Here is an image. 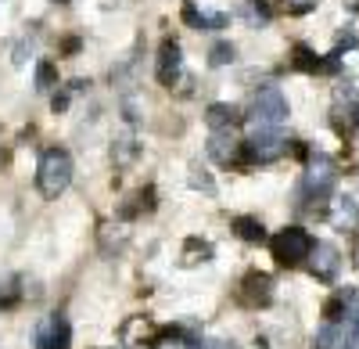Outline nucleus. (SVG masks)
Wrapping results in <instances>:
<instances>
[{
	"mask_svg": "<svg viewBox=\"0 0 359 349\" xmlns=\"http://www.w3.org/2000/svg\"><path fill=\"white\" fill-rule=\"evenodd\" d=\"M313 235L306 227H284V230H277L273 238H269V252H273V259L280 267H287V270H294V267H302L306 259H309V252H313Z\"/></svg>",
	"mask_w": 359,
	"mask_h": 349,
	"instance_id": "nucleus-2",
	"label": "nucleus"
},
{
	"mask_svg": "<svg viewBox=\"0 0 359 349\" xmlns=\"http://www.w3.org/2000/svg\"><path fill=\"white\" fill-rule=\"evenodd\" d=\"M338 342H341V328L327 321V324L316 331V338H313V349H338Z\"/></svg>",
	"mask_w": 359,
	"mask_h": 349,
	"instance_id": "nucleus-23",
	"label": "nucleus"
},
{
	"mask_svg": "<svg viewBox=\"0 0 359 349\" xmlns=\"http://www.w3.org/2000/svg\"><path fill=\"white\" fill-rule=\"evenodd\" d=\"M248 22H252V25L269 22V8L262 4V0H248Z\"/></svg>",
	"mask_w": 359,
	"mask_h": 349,
	"instance_id": "nucleus-27",
	"label": "nucleus"
},
{
	"mask_svg": "<svg viewBox=\"0 0 359 349\" xmlns=\"http://www.w3.org/2000/svg\"><path fill=\"white\" fill-rule=\"evenodd\" d=\"M345 324H348V335H352V338L359 342V313H352V317H348Z\"/></svg>",
	"mask_w": 359,
	"mask_h": 349,
	"instance_id": "nucleus-29",
	"label": "nucleus"
},
{
	"mask_svg": "<svg viewBox=\"0 0 359 349\" xmlns=\"http://www.w3.org/2000/svg\"><path fill=\"white\" fill-rule=\"evenodd\" d=\"M237 303L245 310H266L273 303V277L262 274V270H248L237 284Z\"/></svg>",
	"mask_w": 359,
	"mask_h": 349,
	"instance_id": "nucleus-3",
	"label": "nucleus"
},
{
	"mask_svg": "<svg viewBox=\"0 0 359 349\" xmlns=\"http://www.w3.org/2000/svg\"><path fill=\"white\" fill-rule=\"evenodd\" d=\"M284 8H287L291 15H306V11L320 8V0H284Z\"/></svg>",
	"mask_w": 359,
	"mask_h": 349,
	"instance_id": "nucleus-28",
	"label": "nucleus"
},
{
	"mask_svg": "<svg viewBox=\"0 0 359 349\" xmlns=\"http://www.w3.org/2000/svg\"><path fill=\"white\" fill-rule=\"evenodd\" d=\"M208 259H212V245L205 238H187L184 249H180V267H201Z\"/></svg>",
	"mask_w": 359,
	"mask_h": 349,
	"instance_id": "nucleus-13",
	"label": "nucleus"
},
{
	"mask_svg": "<svg viewBox=\"0 0 359 349\" xmlns=\"http://www.w3.org/2000/svg\"><path fill=\"white\" fill-rule=\"evenodd\" d=\"M33 83H36V91H54L57 86V65L54 62H36V72H33Z\"/></svg>",
	"mask_w": 359,
	"mask_h": 349,
	"instance_id": "nucleus-21",
	"label": "nucleus"
},
{
	"mask_svg": "<svg viewBox=\"0 0 359 349\" xmlns=\"http://www.w3.org/2000/svg\"><path fill=\"white\" fill-rule=\"evenodd\" d=\"M180 54H184V51H180V44H176V40H162L155 76H158V83H162V86H169V91H172V83H176V76H180V62H184Z\"/></svg>",
	"mask_w": 359,
	"mask_h": 349,
	"instance_id": "nucleus-9",
	"label": "nucleus"
},
{
	"mask_svg": "<svg viewBox=\"0 0 359 349\" xmlns=\"http://www.w3.org/2000/svg\"><path fill=\"white\" fill-rule=\"evenodd\" d=\"M191 184H194L198 191H205V195H216V184H212V177H208V173H205L198 162L191 166Z\"/></svg>",
	"mask_w": 359,
	"mask_h": 349,
	"instance_id": "nucleus-26",
	"label": "nucleus"
},
{
	"mask_svg": "<svg viewBox=\"0 0 359 349\" xmlns=\"http://www.w3.org/2000/svg\"><path fill=\"white\" fill-rule=\"evenodd\" d=\"M334 180H338L334 162L327 159V155H316V159H313V166H309V173H306V191H309L316 202H323L327 195L334 191Z\"/></svg>",
	"mask_w": 359,
	"mask_h": 349,
	"instance_id": "nucleus-8",
	"label": "nucleus"
},
{
	"mask_svg": "<svg viewBox=\"0 0 359 349\" xmlns=\"http://www.w3.org/2000/svg\"><path fill=\"white\" fill-rule=\"evenodd\" d=\"M72 184V155L65 148H47L40 155L36 166V187L43 198H57L65 195V187Z\"/></svg>",
	"mask_w": 359,
	"mask_h": 349,
	"instance_id": "nucleus-1",
	"label": "nucleus"
},
{
	"mask_svg": "<svg viewBox=\"0 0 359 349\" xmlns=\"http://www.w3.org/2000/svg\"><path fill=\"white\" fill-rule=\"evenodd\" d=\"M338 270H341V252H338V245L316 242L313 252H309V274H313L316 281H334Z\"/></svg>",
	"mask_w": 359,
	"mask_h": 349,
	"instance_id": "nucleus-7",
	"label": "nucleus"
},
{
	"mask_svg": "<svg viewBox=\"0 0 359 349\" xmlns=\"http://www.w3.org/2000/svg\"><path fill=\"white\" fill-rule=\"evenodd\" d=\"M137 155H140V148H137V140H133V137L115 140V148H111L115 166H133V162H137Z\"/></svg>",
	"mask_w": 359,
	"mask_h": 349,
	"instance_id": "nucleus-20",
	"label": "nucleus"
},
{
	"mask_svg": "<svg viewBox=\"0 0 359 349\" xmlns=\"http://www.w3.org/2000/svg\"><path fill=\"white\" fill-rule=\"evenodd\" d=\"M155 209V187H144V191H137L123 209H118V216L123 220H133V216H140V213H151Z\"/></svg>",
	"mask_w": 359,
	"mask_h": 349,
	"instance_id": "nucleus-17",
	"label": "nucleus"
},
{
	"mask_svg": "<svg viewBox=\"0 0 359 349\" xmlns=\"http://www.w3.org/2000/svg\"><path fill=\"white\" fill-rule=\"evenodd\" d=\"M36 349H72V324L62 313H47L36 324Z\"/></svg>",
	"mask_w": 359,
	"mask_h": 349,
	"instance_id": "nucleus-6",
	"label": "nucleus"
},
{
	"mask_svg": "<svg viewBox=\"0 0 359 349\" xmlns=\"http://www.w3.org/2000/svg\"><path fill=\"white\" fill-rule=\"evenodd\" d=\"M155 349H201V342L184 328H162L155 335Z\"/></svg>",
	"mask_w": 359,
	"mask_h": 349,
	"instance_id": "nucleus-12",
	"label": "nucleus"
},
{
	"mask_svg": "<svg viewBox=\"0 0 359 349\" xmlns=\"http://www.w3.org/2000/svg\"><path fill=\"white\" fill-rule=\"evenodd\" d=\"M345 8L348 11H359V0H345Z\"/></svg>",
	"mask_w": 359,
	"mask_h": 349,
	"instance_id": "nucleus-31",
	"label": "nucleus"
},
{
	"mask_svg": "<svg viewBox=\"0 0 359 349\" xmlns=\"http://www.w3.org/2000/svg\"><path fill=\"white\" fill-rule=\"evenodd\" d=\"M252 119H255V126L277 130L287 119V98L277 91V86H266V91L255 98V105H252Z\"/></svg>",
	"mask_w": 359,
	"mask_h": 349,
	"instance_id": "nucleus-5",
	"label": "nucleus"
},
{
	"mask_svg": "<svg viewBox=\"0 0 359 349\" xmlns=\"http://www.w3.org/2000/svg\"><path fill=\"white\" fill-rule=\"evenodd\" d=\"M237 119H241V112H237L233 105L216 101V105H208V108H205V123L212 126V130H230Z\"/></svg>",
	"mask_w": 359,
	"mask_h": 349,
	"instance_id": "nucleus-15",
	"label": "nucleus"
},
{
	"mask_svg": "<svg viewBox=\"0 0 359 349\" xmlns=\"http://www.w3.org/2000/svg\"><path fill=\"white\" fill-rule=\"evenodd\" d=\"M338 119H334V126L341 130V133H359V105H348L345 112H334Z\"/></svg>",
	"mask_w": 359,
	"mask_h": 349,
	"instance_id": "nucleus-24",
	"label": "nucleus"
},
{
	"mask_svg": "<svg viewBox=\"0 0 359 349\" xmlns=\"http://www.w3.org/2000/svg\"><path fill=\"white\" fill-rule=\"evenodd\" d=\"M208 155H212L216 162H223V166H230V162H237V155H241V140H233L230 130H216L212 140H208Z\"/></svg>",
	"mask_w": 359,
	"mask_h": 349,
	"instance_id": "nucleus-11",
	"label": "nucleus"
},
{
	"mask_svg": "<svg viewBox=\"0 0 359 349\" xmlns=\"http://www.w3.org/2000/svg\"><path fill=\"white\" fill-rule=\"evenodd\" d=\"M230 227H233V235L241 238V242H252V245H262L266 242V227H262L259 216H233Z\"/></svg>",
	"mask_w": 359,
	"mask_h": 349,
	"instance_id": "nucleus-14",
	"label": "nucleus"
},
{
	"mask_svg": "<svg viewBox=\"0 0 359 349\" xmlns=\"http://www.w3.org/2000/svg\"><path fill=\"white\" fill-rule=\"evenodd\" d=\"M50 105H54V112H65V108H69V94H54Z\"/></svg>",
	"mask_w": 359,
	"mask_h": 349,
	"instance_id": "nucleus-30",
	"label": "nucleus"
},
{
	"mask_svg": "<svg viewBox=\"0 0 359 349\" xmlns=\"http://www.w3.org/2000/svg\"><path fill=\"white\" fill-rule=\"evenodd\" d=\"M334 223L338 227H345V230H355L359 227V206L352 198H341L338 202V209H334Z\"/></svg>",
	"mask_w": 359,
	"mask_h": 349,
	"instance_id": "nucleus-19",
	"label": "nucleus"
},
{
	"mask_svg": "<svg viewBox=\"0 0 359 349\" xmlns=\"http://www.w3.org/2000/svg\"><path fill=\"white\" fill-rule=\"evenodd\" d=\"M155 335H158V328L147 321V317H130V321L123 324V342H126V345L144 342V338H151V342H155Z\"/></svg>",
	"mask_w": 359,
	"mask_h": 349,
	"instance_id": "nucleus-16",
	"label": "nucleus"
},
{
	"mask_svg": "<svg viewBox=\"0 0 359 349\" xmlns=\"http://www.w3.org/2000/svg\"><path fill=\"white\" fill-rule=\"evenodd\" d=\"M233 54H237V47H233L230 40H219V44L208 47V65H212V69H223V65L233 62Z\"/></svg>",
	"mask_w": 359,
	"mask_h": 349,
	"instance_id": "nucleus-22",
	"label": "nucleus"
},
{
	"mask_svg": "<svg viewBox=\"0 0 359 349\" xmlns=\"http://www.w3.org/2000/svg\"><path fill=\"white\" fill-rule=\"evenodd\" d=\"M184 22H191V25H198V29H223V25H226V15H205V11H198L194 4H187V8H184Z\"/></svg>",
	"mask_w": 359,
	"mask_h": 349,
	"instance_id": "nucleus-18",
	"label": "nucleus"
},
{
	"mask_svg": "<svg viewBox=\"0 0 359 349\" xmlns=\"http://www.w3.org/2000/svg\"><path fill=\"white\" fill-rule=\"evenodd\" d=\"M323 317H327V321H331V324H338L341 317H345V299H341V292H334L331 299L323 303Z\"/></svg>",
	"mask_w": 359,
	"mask_h": 349,
	"instance_id": "nucleus-25",
	"label": "nucleus"
},
{
	"mask_svg": "<svg viewBox=\"0 0 359 349\" xmlns=\"http://www.w3.org/2000/svg\"><path fill=\"white\" fill-rule=\"evenodd\" d=\"M291 54H294V58H291V65H294V69H302V72H338L334 54H331V58H320V54H313L306 44H298Z\"/></svg>",
	"mask_w": 359,
	"mask_h": 349,
	"instance_id": "nucleus-10",
	"label": "nucleus"
},
{
	"mask_svg": "<svg viewBox=\"0 0 359 349\" xmlns=\"http://www.w3.org/2000/svg\"><path fill=\"white\" fill-rule=\"evenodd\" d=\"M241 152H245L252 162H277V159L287 152V140H284L277 130H269V126H255V133L241 144Z\"/></svg>",
	"mask_w": 359,
	"mask_h": 349,
	"instance_id": "nucleus-4",
	"label": "nucleus"
}]
</instances>
